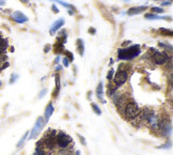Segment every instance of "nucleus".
<instances>
[{"label": "nucleus", "mask_w": 173, "mask_h": 155, "mask_svg": "<svg viewBox=\"0 0 173 155\" xmlns=\"http://www.w3.org/2000/svg\"><path fill=\"white\" fill-rule=\"evenodd\" d=\"M55 71H56V72H59V71H61V66L60 65H57L56 66V70H55Z\"/></svg>", "instance_id": "37998d69"}, {"label": "nucleus", "mask_w": 173, "mask_h": 155, "mask_svg": "<svg viewBox=\"0 0 173 155\" xmlns=\"http://www.w3.org/2000/svg\"><path fill=\"white\" fill-rule=\"evenodd\" d=\"M1 86H2V81H1V80H0V87H1Z\"/></svg>", "instance_id": "8fccbe9b"}, {"label": "nucleus", "mask_w": 173, "mask_h": 155, "mask_svg": "<svg viewBox=\"0 0 173 155\" xmlns=\"http://www.w3.org/2000/svg\"><path fill=\"white\" fill-rule=\"evenodd\" d=\"M147 9L146 5H140V7H131L127 10L126 14L128 16H134V15H138V14H141L145 10Z\"/></svg>", "instance_id": "f8f14e48"}, {"label": "nucleus", "mask_w": 173, "mask_h": 155, "mask_svg": "<svg viewBox=\"0 0 173 155\" xmlns=\"http://www.w3.org/2000/svg\"><path fill=\"white\" fill-rule=\"evenodd\" d=\"M75 155H81V154H80V151H75Z\"/></svg>", "instance_id": "de8ad7c7"}, {"label": "nucleus", "mask_w": 173, "mask_h": 155, "mask_svg": "<svg viewBox=\"0 0 173 155\" xmlns=\"http://www.w3.org/2000/svg\"><path fill=\"white\" fill-rule=\"evenodd\" d=\"M33 155H47L45 152L44 148H35V151L33 153Z\"/></svg>", "instance_id": "bb28decb"}, {"label": "nucleus", "mask_w": 173, "mask_h": 155, "mask_svg": "<svg viewBox=\"0 0 173 155\" xmlns=\"http://www.w3.org/2000/svg\"><path fill=\"white\" fill-rule=\"evenodd\" d=\"M52 1H54V2H56V3H59L60 5L66 8L68 10H73V11H75V10H76V8L74 7V5H71V3L65 2V1H63V0H52Z\"/></svg>", "instance_id": "6ab92c4d"}, {"label": "nucleus", "mask_w": 173, "mask_h": 155, "mask_svg": "<svg viewBox=\"0 0 173 155\" xmlns=\"http://www.w3.org/2000/svg\"><path fill=\"white\" fill-rule=\"evenodd\" d=\"M5 5V0H0V5Z\"/></svg>", "instance_id": "a18cd8bd"}, {"label": "nucleus", "mask_w": 173, "mask_h": 155, "mask_svg": "<svg viewBox=\"0 0 173 155\" xmlns=\"http://www.w3.org/2000/svg\"><path fill=\"white\" fill-rule=\"evenodd\" d=\"M111 99H112L113 104L117 106L119 110H123L125 105H126V103L128 102L127 101V97L125 96L124 94H120V93H115L112 96H111Z\"/></svg>", "instance_id": "1a4fd4ad"}, {"label": "nucleus", "mask_w": 173, "mask_h": 155, "mask_svg": "<svg viewBox=\"0 0 173 155\" xmlns=\"http://www.w3.org/2000/svg\"><path fill=\"white\" fill-rule=\"evenodd\" d=\"M172 5V1L171 0H165V1H162V7H169V5Z\"/></svg>", "instance_id": "2f4dec72"}, {"label": "nucleus", "mask_w": 173, "mask_h": 155, "mask_svg": "<svg viewBox=\"0 0 173 155\" xmlns=\"http://www.w3.org/2000/svg\"><path fill=\"white\" fill-rule=\"evenodd\" d=\"M144 17L149 21H156V19H166V21H171L170 16H160V15L154 14V13H146Z\"/></svg>", "instance_id": "4468645a"}, {"label": "nucleus", "mask_w": 173, "mask_h": 155, "mask_svg": "<svg viewBox=\"0 0 173 155\" xmlns=\"http://www.w3.org/2000/svg\"><path fill=\"white\" fill-rule=\"evenodd\" d=\"M127 78H128V73H127L126 70H123V68H120L119 71L117 73H115V76H113V84H115V87H121L127 81Z\"/></svg>", "instance_id": "0eeeda50"}, {"label": "nucleus", "mask_w": 173, "mask_h": 155, "mask_svg": "<svg viewBox=\"0 0 173 155\" xmlns=\"http://www.w3.org/2000/svg\"><path fill=\"white\" fill-rule=\"evenodd\" d=\"M123 112H124V115L126 119L131 120L134 118L140 115V108H139V106L135 102L128 101L126 103V105H125L124 109H123Z\"/></svg>", "instance_id": "39448f33"}, {"label": "nucleus", "mask_w": 173, "mask_h": 155, "mask_svg": "<svg viewBox=\"0 0 173 155\" xmlns=\"http://www.w3.org/2000/svg\"><path fill=\"white\" fill-rule=\"evenodd\" d=\"M151 59L153 60L156 65H164L168 62L170 57L168 56L167 52H159V50L155 49V48H151L150 49Z\"/></svg>", "instance_id": "20e7f679"}, {"label": "nucleus", "mask_w": 173, "mask_h": 155, "mask_svg": "<svg viewBox=\"0 0 173 155\" xmlns=\"http://www.w3.org/2000/svg\"><path fill=\"white\" fill-rule=\"evenodd\" d=\"M115 73V70H113V68H110L109 72H108V74H107V80H108V81H111V80L113 79Z\"/></svg>", "instance_id": "cd10ccee"}, {"label": "nucleus", "mask_w": 173, "mask_h": 155, "mask_svg": "<svg viewBox=\"0 0 173 155\" xmlns=\"http://www.w3.org/2000/svg\"><path fill=\"white\" fill-rule=\"evenodd\" d=\"M88 32H89L90 34H95V33H96V29L95 28H92V27H91V28L88 30Z\"/></svg>", "instance_id": "ea45409f"}, {"label": "nucleus", "mask_w": 173, "mask_h": 155, "mask_svg": "<svg viewBox=\"0 0 173 155\" xmlns=\"http://www.w3.org/2000/svg\"><path fill=\"white\" fill-rule=\"evenodd\" d=\"M96 96H97V99L103 104L106 103V101L104 100V87H103V82L102 81H99L97 88H96Z\"/></svg>", "instance_id": "2eb2a0df"}, {"label": "nucleus", "mask_w": 173, "mask_h": 155, "mask_svg": "<svg viewBox=\"0 0 173 155\" xmlns=\"http://www.w3.org/2000/svg\"><path fill=\"white\" fill-rule=\"evenodd\" d=\"M129 43H131V41H125V42L122 43V46H127V45H128Z\"/></svg>", "instance_id": "79ce46f5"}, {"label": "nucleus", "mask_w": 173, "mask_h": 155, "mask_svg": "<svg viewBox=\"0 0 173 155\" xmlns=\"http://www.w3.org/2000/svg\"><path fill=\"white\" fill-rule=\"evenodd\" d=\"M74 12H75V11H73V10H68V14H70V15H74Z\"/></svg>", "instance_id": "c03bdc74"}, {"label": "nucleus", "mask_w": 173, "mask_h": 155, "mask_svg": "<svg viewBox=\"0 0 173 155\" xmlns=\"http://www.w3.org/2000/svg\"><path fill=\"white\" fill-rule=\"evenodd\" d=\"M78 137H79L80 142H81V144H83V146H86V139H84V137L81 136V135H79V134H78Z\"/></svg>", "instance_id": "72a5a7b5"}, {"label": "nucleus", "mask_w": 173, "mask_h": 155, "mask_svg": "<svg viewBox=\"0 0 173 155\" xmlns=\"http://www.w3.org/2000/svg\"><path fill=\"white\" fill-rule=\"evenodd\" d=\"M64 24H65V19L62 18V17H61V18H59V19H57V21L52 25V27H50L49 33H50L52 35H55L57 33V31L60 30L61 27L64 26Z\"/></svg>", "instance_id": "9b49d317"}, {"label": "nucleus", "mask_w": 173, "mask_h": 155, "mask_svg": "<svg viewBox=\"0 0 173 155\" xmlns=\"http://www.w3.org/2000/svg\"><path fill=\"white\" fill-rule=\"evenodd\" d=\"M117 90H118V87H113V86H111V85H108V87H107V93H108V95H109L110 97L112 96L113 94L115 93H117Z\"/></svg>", "instance_id": "412c9836"}, {"label": "nucleus", "mask_w": 173, "mask_h": 155, "mask_svg": "<svg viewBox=\"0 0 173 155\" xmlns=\"http://www.w3.org/2000/svg\"><path fill=\"white\" fill-rule=\"evenodd\" d=\"M46 93H47V89H43L42 91L40 92V94H39V99H43Z\"/></svg>", "instance_id": "473e14b6"}, {"label": "nucleus", "mask_w": 173, "mask_h": 155, "mask_svg": "<svg viewBox=\"0 0 173 155\" xmlns=\"http://www.w3.org/2000/svg\"><path fill=\"white\" fill-rule=\"evenodd\" d=\"M49 50H50V45L46 44V45L44 46V52H45V54H47V52H48Z\"/></svg>", "instance_id": "4c0bfd02"}, {"label": "nucleus", "mask_w": 173, "mask_h": 155, "mask_svg": "<svg viewBox=\"0 0 173 155\" xmlns=\"http://www.w3.org/2000/svg\"><path fill=\"white\" fill-rule=\"evenodd\" d=\"M58 155H71V153L68 151V148H65V149H60L58 151Z\"/></svg>", "instance_id": "c756f323"}, {"label": "nucleus", "mask_w": 173, "mask_h": 155, "mask_svg": "<svg viewBox=\"0 0 173 155\" xmlns=\"http://www.w3.org/2000/svg\"><path fill=\"white\" fill-rule=\"evenodd\" d=\"M76 49H77V52L80 55V56H83L84 54V42L82 39H77L76 41Z\"/></svg>", "instance_id": "f3484780"}, {"label": "nucleus", "mask_w": 173, "mask_h": 155, "mask_svg": "<svg viewBox=\"0 0 173 155\" xmlns=\"http://www.w3.org/2000/svg\"><path fill=\"white\" fill-rule=\"evenodd\" d=\"M8 47H9V41H8V39L5 38L0 39V56L5 55Z\"/></svg>", "instance_id": "dca6fc26"}, {"label": "nucleus", "mask_w": 173, "mask_h": 155, "mask_svg": "<svg viewBox=\"0 0 173 155\" xmlns=\"http://www.w3.org/2000/svg\"><path fill=\"white\" fill-rule=\"evenodd\" d=\"M54 112H55V107H54V105H52V103H49L48 105L46 106V109H45L44 117H43V119H44L45 124H46V123H48L49 119H50V117H52V113H54Z\"/></svg>", "instance_id": "ddd939ff"}, {"label": "nucleus", "mask_w": 173, "mask_h": 155, "mask_svg": "<svg viewBox=\"0 0 173 155\" xmlns=\"http://www.w3.org/2000/svg\"><path fill=\"white\" fill-rule=\"evenodd\" d=\"M11 18H12V21H14L15 23H17V24H25L29 21L28 16H26V15L20 11L13 12L11 14Z\"/></svg>", "instance_id": "9d476101"}, {"label": "nucleus", "mask_w": 173, "mask_h": 155, "mask_svg": "<svg viewBox=\"0 0 173 155\" xmlns=\"http://www.w3.org/2000/svg\"><path fill=\"white\" fill-rule=\"evenodd\" d=\"M52 12H54V13H59V8L57 7L56 5H52Z\"/></svg>", "instance_id": "c9c22d12"}, {"label": "nucleus", "mask_w": 173, "mask_h": 155, "mask_svg": "<svg viewBox=\"0 0 173 155\" xmlns=\"http://www.w3.org/2000/svg\"><path fill=\"white\" fill-rule=\"evenodd\" d=\"M151 12L152 13H154V14H162V13H165V10L164 8L162 7H152L151 8Z\"/></svg>", "instance_id": "4be33fe9"}, {"label": "nucleus", "mask_w": 173, "mask_h": 155, "mask_svg": "<svg viewBox=\"0 0 173 155\" xmlns=\"http://www.w3.org/2000/svg\"><path fill=\"white\" fill-rule=\"evenodd\" d=\"M91 107H92V109H93V111H94V112H95L97 115H102V110H101V108L98 107L97 104L92 103V104H91Z\"/></svg>", "instance_id": "b1692460"}, {"label": "nucleus", "mask_w": 173, "mask_h": 155, "mask_svg": "<svg viewBox=\"0 0 173 155\" xmlns=\"http://www.w3.org/2000/svg\"><path fill=\"white\" fill-rule=\"evenodd\" d=\"M21 2H24V3H26V5H29V2H28V0H20Z\"/></svg>", "instance_id": "49530a36"}, {"label": "nucleus", "mask_w": 173, "mask_h": 155, "mask_svg": "<svg viewBox=\"0 0 173 155\" xmlns=\"http://www.w3.org/2000/svg\"><path fill=\"white\" fill-rule=\"evenodd\" d=\"M73 142V139L65 132H59L56 135V146L59 149H65Z\"/></svg>", "instance_id": "423d86ee"}, {"label": "nucleus", "mask_w": 173, "mask_h": 155, "mask_svg": "<svg viewBox=\"0 0 173 155\" xmlns=\"http://www.w3.org/2000/svg\"><path fill=\"white\" fill-rule=\"evenodd\" d=\"M55 81H56V89H55L54 91V97H57V95H58L59 92H60V88H61V81H60V76H59V74H57V75L55 76Z\"/></svg>", "instance_id": "a211bd4d"}, {"label": "nucleus", "mask_w": 173, "mask_h": 155, "mask_svg": "<svg viewBox=\"0 0 173 155\" xmlns=\"http://www.w3.org/2000/svg\"><path fill=\"white\" fill-rule=\"evenodd\" d=\"M158 148H159V149H170V148H171V142L164 144V146H160V147H158Z\"/></svg>", "instance_id": "f704fd0d"}, {"label": "nucleus", "mask_w": 173, "mask_h": 155, "mask_svg": "<svg viewBox=\"0 0 173 155\" xmlns=\"http://www.w3.org/2000/svg\"><path fill=\"white\" fill-rule=\"evenodd\" d=\"M62 63H63V65L65 66V68H68V66H70V60H68V58H65V57H64L63 59H62Z\"/></svg>", "instance_id": "7c9ffc66"}, {"label": "nucleus", "mask_w": 173, "mask_h": 155, "mask_svg": "<svg viewBox=\"0 0 173 155\" xmlns=\"http://www.w3.org/2000/svg\"><path fill=\"white\" fill-rule=\"evenodd\" d=\"M28 135H29V132H26L25 134H24V136L20 138V140L17 142V149H20L21 147L25 144V142H26V140H27V138H28Z\"/></svg>", "instance_id": "aec40b11"}, {"label": "nucleus", "mask_w": 173, "mask_h": 155, "mask_svg": "<svg viewBox=\"0 0 173 155\" xmlns=\"http://www.w3.org/2000/svg\"><path fill=\"white\" fill-rule=\"evenodd\" d=\"M140 54H141L140 45L134 44L129 47H126V48H119L118 49V60L128 61V60H133V59L140 56Z\"/></svg>", "instance_id": "f257e3e1"}, {"label": "nucleus", "mask_w": 173, "mask_h": 155, "mask_svg": "<svg viewBox=\"0 0 173 155\" xmlns=\"http://www.w3.org/2000/svg\"><path fill=\"white\" fill-rule=\"evenodd\" d=\"M60 56H59V55H58V56H57V58L56 59H55V63H56V64H59V62H60Z\"/></svg>", "instance_id": "a19ab883"}, {"label": "nucleus", "mask_w": 173, "mask_h": 155, "mask_svg": "<svg viewBox=\"0 0 173 155\" xmlns=\"http://www.w3.org/2000/svg\"><path fill=\"white\" fill-rule=\"evenodd\" d=\"M63 54L65 55V58H68L70 60V62H73L74 61V55L70 52V50H63Z\"/></svg>", "instance_id": "a878e982"}, {"label": "nucleus", "mask_w": 173, "mask_h": 155, "mask_svg": "<svg viewBox=\"0 0 173 155\" xmlns=\"http://www.w3.org/2000/svg\"><path fill=\"white\" fill-rule=\"evenodd\" d=\"M56 135H57V131L56 129L49 128L46 132V134L44 135V137L42 138L43 141V147L45 149L49 151H52L56 148Z\"/></svg>", "instance_id": "f03ea898"}, {"label": "nucleus", "mask_w": 173, "mask_h": 155, "mask_svg": "<svg viewBox=\"0 0 173 155\" xmlns=\"http://www.w3.org/2000/svg\"><path fill=\"white\" fill-rule=\"evenodd\" d=\"M8 66H10V62L9 61H5V63H3V65H1V71L5 70V68H7Z\"/></svg>", "instance_id": "58836bf2"}, {"label": "nucleus", "mask_w": 173, "mask_h": 155, "mask_svg": "<svg viewBox=\"0 0 173 155\" xmlns=\"http://www.w3.org/2000/svg\"><path fill=\"white\" fill-rule=\"evenodd\" d=\"M5 60H7V56H0V63L1 62H5ZM0 72H1V66H0Z\"/></svg>", "instance_id": "e433bc0d"}, {"label": "nucleus", "mask_w": 173, "mask_h": 155, "mask_svg": "<svg viewBox=\"0 0 173 155\" xmlns=\"http://www.w3.org/2000/svg\"><path fill=\"white\" fill-rule=\"evenodd\" d=\"M17 79H18V75H17L16 73H13L11 75V78H10V85L15 84V82L17 81Z\"/></svg>", "instance_id": "c85d7f7f"}, {"label": "nucleus", "mask_w": 173, "mask_h": 155, "mask_svg": "<svg viewBox=\"0 0 173 155\" xmlns=\"http://www.w3.org/2000/svg\"><path fill=\"white\" fill-rule=\"evenodd\" d=\"M44 125H45V122H44L43 117L38 118V120H36V122H35L33 128L31 129V132H29L28 138L27 139L30 140V139H33V138H35V137H38L39 135H40L41 131L43 129V127H44Z\"/></svg>", "instance_id": "6e6552de"}, {"label": "nucleus", "mask_w": 173, "mask_h": 155, "mask_svg": "<svg viewBox=\"0 0 173 155\" xmlns=\"http://www.w3.org/2000/svg\"><path fill=\"white\" fill-rule=\"evenodd\" d=\"M123 1H124V2H129L131 0H123Z\"/></svg>", "instance_id": "09e8293b"}, {"label": "nucleus", "mask_w": 173, "mask_h": 155, "mask_svg": "<svg viewBox=\"0 0 173 155\" xmlns=\"http://www.w3.org/2000/svg\"><path fill=\"white\" fill-rule=\"evenodd\" d=\"M2 38V34H1V32H0V39Z\"/></svg>", "instance_id": "3c124183"}, {"label": "nucleus", "mask_w": 173, "mask_h": 155, "mask_svg": "<svg viewBox=\"0 0 173 155\" xmlns=\"http://www.w3.org/2000/svg\"><path fill=\"white\" fill-rule=\"evenodd\" d=\"M160 135L165 138H168L172 134V123L168 117H164L158 121V129Z\"/></svg>", "instance_id": "7ed1b4c3"}, {"label": "nucleus", "mask_w": 173, "mask_h": 155, "mask_svg": "<svg viewBox=\"0 0 173 155\" xmlns=\"http://www.w3.org/2000/svg\"><path fill=\"white\" fill-rule=\"evenodd\" d=\"M158 46H159V47H162V48H165L166 50L169 49V52H172V50H173L172 45H171V44H165V43H159Z\"/></svg>", "instance_id": "393cba45"}, {"label": "nucleus", "mask_w": 173, "mask_h": 155, "mask_svg": "<svg viewBox=\"0 0 173 155\" xmlns=\"http://www.w3.org/2000/svg\"><path fill=\"white\" fill-rule=\"evenodd\" d=\"M159 32L162 33V35H165V36H172L173 34L171 29H166V28H160L159 29Z\"/></svg>", "instance_id": "5701e85b"}]
</instances>
